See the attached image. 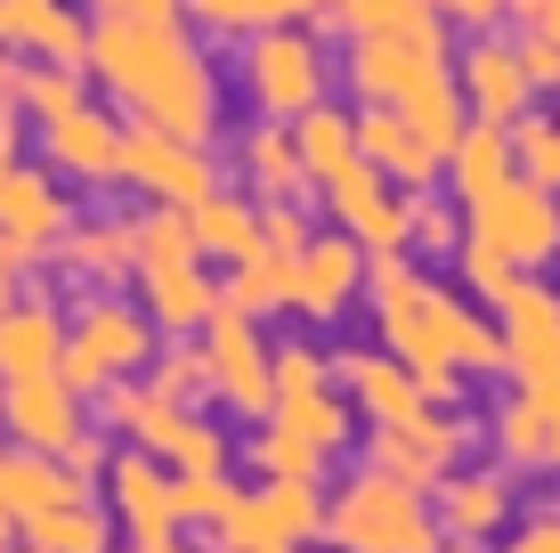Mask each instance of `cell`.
<instances>
[{"label":"cell","instance_id":"cell-1","mask_svg":"<svg viewBox=\"0 0 560 553\" xmlns=\"http://www.w3.org/2000/svg\"><path fill=\"white\" fill-rule=\"evenodd\" d=\"M82 73L106 90L114 106H130V123L147 130H179V139H211L220 123V82L211 57L187 42V25H139V16H98L90 25Z\"/></svg>","mask_w":560,"mask_h":553},{"label":"cell","instance_id":"cell-2","mask_svg":"<svg viewBox=\"0 0 560 553\" xmlns=\"http://www.w3.org/2000/svg\"><path fill=\"white\" fill-rule=\"evenodd\" d=\"M365 285H374V326L382 350L415 375L422 407H447L463 367H504V334L479 310H463L455 293H439L407 253H365Z\"/></svg>","mask_w":560,"mask_h":553},{"label":"cell","instance_id":"cell-3","mask_svg":"<svg viewBox=\"0 0 560 553\" xmlns=\"http://www.w3.org/2000/svg\"><path fill=\"white\" fill-rule=\"evenodd\" d=\"M130 228H139V269H130V285H139V310L154 318V334L163 342L203 334V318L220 310V277L203 269L196 237H187V212L147 204Z\"/></svg>","mask_w":560,"mask_h":553},{"label":"cell","instance_id":"cell-4","mask_svg":"<svg viewBox=\"0 0 560 553\" xmlns=\"http://www.w3.org/2000/svg\"><path fill=\"white\" fill-rule=\"evenodd\" d=\"M334 553H439L447 529L431 521V505H422V488L390 481V472H350V481L325 497V529H317Z\"/></svg>","mask_w":560,"mask_h":553},{"label":"cell","instance_id":"cell-5","mask_svg":"<svg viewBox=\"0 0 560 553\" xmlns=\"http://www.w3.org/2000/svg\"><path fill=\"white\" fill-rule=\"evenodd\" d=\"M154 318L139 301L122 293H82V310L66 318V358H57V375H66L82 399H98L106 383H122V375L154 367Z\"/></svg>","mask_w":560,"mask_h":553},{"label":"cell","instance_id":"cell-6","mask_svg":"<svg viewBox=\"0 0 560 553\" xmlns=\"http://www.w3.org/2000/svg\"><path fill=\"white\" fill-rule=\"evenodd\" d=\"M122 187H139L147 204H171V212H187V204L220 196V163H211L203 139H179V130L130 123V130H122Z\"/></svg>","mask_w":560,"mask_h":553},{"label":"cell","instance_id":"cell-7","mask_svg":"<svg viewBox=\"0 0 560 553\" xmlns=\"http://www.w3.org/2000/svg\"><path fill=\"white\" fill-rule=\"evenodd\" d=\"M203 375H211V399L228 415H268L277 407V375H268V342H260V318H244L236 301L203 318Z\"/></svg>","mask_w":560,"mask_h":553},{"label":"cell","instance_id":"cell-8","mask_svg":"<svg viewBox=\"0 0 560 553\" xmlns=\"http://www.w3.org/2000/svg\"><path fill=\"white\" fill-rule=\"evenodd\" d=\"M244 90H253V106L268 123H293L325 99V57L308 42V25H268L253 33V49H244Z\"/></svg>","mask_w":560,"mask_h":553},{"label":"cell","instance_id":"cell-9","mask_svg":"<svg viewBox=\"0 0 560 553\" xmlns=\"http://www.w3.org/2000/svg\"><path fill=\"white\" fill-rule=\"evenodd\" d=\"M471 237H479V244H495L512 269H536V261H552V253H560V196L512 171L495 196H479V204H471Z\"/></svg>","mask_w":560,"mask_h":553},{"label":"cell","instance_id":"cell-10","mask_svg":"<svg viewBox=\"0 0 560 553\" xmlns=\"http://www.w3.org/2000/svg\"><path fill=\"white\" fill-rule=\"evenodd\" d=\"M90 431V399L66 375H25V383H0V440L33 448V456H66Z\"/></svg>","mask_w":560,"mask_h":553},{"label":"cell","instance_id":"cell-11","mask_svg":"<svg viewBox=\"0 0 560 553\" xmlns=\"http://www.w3.org/2000/svg\"><path fill=\"white\" fill-rule=\"evenodd\" d=\"M66 228H73V204H66V187H57L49 163H16L9 180H0V244H9L25 269L57 261Z\"/></svg>","mask_w":560,"mask_h":553},{"label":"cell","instance_id":"cell-12","mask_svg":"<svg viewBox=\"0 0 560 553\" xmlns=\"http://www.w3.org/2000/svg\"><path fill=\"white\" fill-rule=\"evenodd\" d=\"M455 456H463V424L447 407H422V415H407V424H374V440H365V464L390 472V481H407V488H422V497L455 472Z\"/></svg>","mask_w":560,"mask_h":553},{"label":"cell","instance_id":"cell-13","mask_svg":"<svg viewBox=\"0 0 560 553\" xmlns=\"http://www.w3.org/2000/svg\"><path fill=\"white\" fill-rule=\"evenodd\" d=\"M495 334H504V367L528 391L560 383V293H552V285L512 277V293L495 301Z\"/></svg>","mask_w":560,"mask_h":553},{"label":"cell","instance_id":"cell-14","mask_svg":"<svg viewBox=\"0 0 560 553\" xmlns=\"http://www.w3.org/2000/svg\"><path fill=\"white\" fill-rule=\"evenodd\" d=\"M106 512L130 545H154V538H179V488H171V464L147 448H122L106 456Z\"/></svg>","mask_w":560,"mask_h":553},{"label":"cell","instance_id":"cell-15","mask_svg":"<svg viewBox=\"0 0 560 553\" xmlns=\"http://www.w3.org/2000/svg\"><path fill=\"white\" fill-rule=\"evenodd\" d=\"M325 204H334L341 237H358L365 253H407V187H390L365 155L325 187Z\"/></svg>","mask_w":560,"mask_h":553},{"label":"cell","instance_id":"cell-16","mask_svg":"<svg viewBox=\"0 0 560 553\" xmlns=\"http://www.w3.org/2000/svg\"><path fill=\"white\" fill-rule=\"evenodd\" d=\"M0 49H16L25 66H82L90 16L73 0H0Z\"/></svg>","mask_w":560,"mask_h":553},{"label":"cell","instance_id":"cell-17","mask_svg":"<svg viewBox=\"0 0 560 553\" xmlns=\"http://www.w3.org/2000/svg\"><path fill=\"white\" fill-rule=\"evenodd\" d=\"M42 163L57 180H82V187H114L122 180V123L98 106H73L66 123H42Z\"/></svg>","mask_w":560,"mask_h":553},{"label":"cell","instance_id":"cell-18","mask_svg":"<svg viewBox=\"0 0 560 553\" xmlns=\"http://www.w3.org/2000/svg\"><path fill=\"white\" fill-rule=\"evenodd\" d=\"M358 285H365V244L358 237H308L293 253V310L317 318V326H334L350 310Z\"/></svg>","mask_w":560,"mask_h":553},{"label":"cell","instance_id":"cell-19","mask_svg":"<svg viewBox=\"0 0 560 553\" xmlns=\"http://www.w3.org/2000/svg\"><path fill=\"white\" fill-rule=\"evenodd\" d=\"M358 155L374 163L390 187H407V196H422V187L447 171V155H439V147L422 139L398 106H365V114H358Z\"/></svg>","mask_w":560,"mask_h":553},{"label":"cell","instance_id":"cell-20","mask_svg":"<svg viewBox=\"0 0 560 553\" xmlns=\"http://www.w3.org/2000/svg\"><path fill=\"white\" fill-rule=\"evenodd\" d=\"M57 269L82 277L90 293H114V285L139 269V228H130V220H106V212L73 220V228H66V244H57Z\"/></svg>","mask_w":560,"mask_h":553},{"label":"cell","instance_id":"cell-21","mask_svg":"<svg viewBox=\"0 0 560 553\" xmlns=\"http://www.w3.org/2000/svg\"><path fill=\"white\" fill-rule=\"evenodd\" d=\"M66 358V318L42 293H16L0 310V383H25V375H57Z\"/></svg>","mask_w":560,"mask_h":553},{"label":"cell","instance_id":"cell-22","mask_svg":"<svg viewBox=\"0 0 560 553\" xmlns=\"http://www.w3.org/2000/svg\"><path fill=\"white\" fill-rule=\"evenodd\" d=\"M334 391H350L374 424H407V415H422L415 375L398 367L390 350H334Z\"/></svg>","mask_w":560,"mask_h":553},{"label":"cell","instance_id":"cell-23","mask_svg":"<svg viewBox=\"0 0 560 553\" xmlns=\"http://www.w3.org/2000/svg\"><path fill=\"white\" fill-rule=\"evenodd\" d=\"M455 90H463V106L479 114V123H520V106H528V73H520V49L504 42H471V57L455 66Z\"/></svg>","mask_w":560,"mask_h":553},{"label":"cell","instance_id":"cell-24","mask_svg":"<svg viewBox=\"0 0 560 553\" xmlns=\"http://www.w3.org/2000/svg\"><path fill=\"white\" fill-rule=\"evenodd\" d=\"M439 57H447V49L390 42V33H350V90L365 106H398V90H407L422 66H439Z\"/></svg>","mask_w":560,"mask_h":553},{"label":"cell","instance_id":"cell-25","mask_svg":"<svg viewBox=\"0 0 560 553\" xmlns=\"http://www.w3.org/2000/svg\"><path fill=\"white\" fill-rule=\"evenodd\" d=\"M66 497H90V481H73L57 456H33V448H0V512H9L16 529L33 521V512L66 505Z\"/></svg>","mask_w":560,"mask_h":553},{"label":"cell","instance_id":"cell-26","mask_svg":"<svg viewBox=\"0 0 560 553\" xmlns=\"http://www.w3.org/2000/svg\"><path fill=\"white\" fill-rule=\"evenodd\" d=\"M236 163H244V180H253V196L260 204H277V196H308V163H301V147H293V123H260V130H244L236 139Z\"/></svg>","mask_w":560,"mask_h":553},{"label":"cell","instance_id":"cell-27","mask_svg":"<svg viewBox=\"0 0 560 553\" xmlns=\"http://www.w3.org/2000/svg\"><path fill=\"white\" fill-rule=\"evenodd\" d=\"M447 171H455V196H463V212H471L479 196H495V187L512 180V130L504 123H463V139L447 147Z\"/></svg>","mask_w":560,"mask_h":553},{"label":"cell","instance_id":"cell-28","mask_svg":"<svg viewBox=\"0 0 560 553\" xmlns=\"http://www.w3.org/2000/svg\"><path fill=\"white\" fill-rule=\"evenodd\" d=\"M317 25H341V33H390V42L447 49V33H439V9H422V0H325Z\"/></svg>","mask_w":560,"mask_h":553},{"label":"cell","instance_id":"cell-29","mask_svg":"<svg viewBox=\"0 0 560 553\" xmlns=\"http://www.w3.org/2000/svg\"><path fill=\"white\" fill-rule=\"evenodd\" d=\"M187 237H196V253L203 261H244V253H260V204H244V196H203V204H187Z\"/></svg>","mask_w":560,"mask_h":553},{"label":"cell","instance_id":"cell-30","mask_svg":"<svg viewBox=\"0 0 560 553\" xmlns=\"http://www.w3.org/2000/svg\"><path fill=\"white\" fill-rule=\"evenodd\" d=\"M504 512H512V488L495 472H447L439 481V529L447 538H495Z\"/></svg>","mask_w":560,"mask_h":553},{"label":"cell","instance_id":"cell-31","mask_svg":"<svg viewBox=\"0 0 560 553\" xmlns=\"http://www.w3.org/2000/svg\"><path fill=\"white\" fill-rule=\"evenodd\" d=\"M398 114H407V123L422 130V139L439 147V155H447V147L463 139V123H471V106H463V90H455V73H447V57H439V66H422L407 90H398Z\"/></svg>","mask_w":560,"mask_h":553},{"label":"cell","instance_id":"cell-32","mask_svg":"<svg viewBox=\"0 0 560 553\" xmlns=\"http://www.w3.org/2000/svg\"><path fill=\"white\" fill-rule=\"evenodd\" d=\"M220 301H236L244 318H277V310H293V253L260 244V253L228 261V285H220Z\"/></svg>","mask_w":560,"mask_h":553},{"label":"cell","instance_id":"cell-33","mask_svg":"<svg viewBox=\"0 0 560 553\" xmlns=\"http://www.w3.org/2000/svg\"><path fill=\"white\" fill-rule=\"evenodd\" d=\"M293 147H301L308 180H317V187H334L341 171L358 163V123H350L341 106H325V99H317L308 114H293Z\"/></svg>","mask_w":560,"mask_h":553},{"label":"cell","instance_id":"cell-34","mask_svg":"<svg viewBox=\"0 0 560 553\" xmlns=\"http://www.w3.org/2000/svg\"><path fill=\"white\" fill-rule=\"evenodd\" d=\"M25 545H42V553H114V512H98L90 497H66V505H49V512L25 521Z\"/></svg>","mask_w":560,"mask_h":553},{"label":"cell","instance_id":"cell-35","mask_svg":"<svg viewBox=\"0 0 560 553\" xmlns=\"http://www.w3.org/2000/svg\"><path fill=\"white\" fill-rule=\"evenodd\" d=\"M268 415H277V424H293L301 440H308V448H325V456L350 448V399H334V383H317V391H284Z\"/></svg>","mask_w":560,"mask_h":553},{"label":"cell","instance_id":"cell-36","mask_svg":"<svg viewBox=\"0 0 560 553\" xmlns=\"http://www.w3.org/2000/svg\"><path fill=\"white\" fill-rule=\"evenodd\" d=\"M73 106H90V73L82 66H25V82H16V114H25L33 130L66 123Z\"/></svg>","mask_w":560,"mask_h":553},{"label":"cell","instance_id":"cell-37","mask_svg":"<svg viewBox=\"0 0 560 553\" xmlns=\"http://www.w3.org/2000/svg\"><path fill=\"white\" fill-rule=\"evenodd\" d=\"M154 399H179V407H196V399H211V375H203V342L179 334V342H154Z\"/></svg>","mask_w":560,"mask_h":553},{"label":"cell","instance_id":"cell-38","mask_svg":"<svg viewBox=\"0 0 560 553\" xmlns=\"http://www.w3.org/2000/svg\"><path fill=\"white\" fill-rule=\"evenodd\" d=\"M253 464L268 481H317L325 472V448H308L293 424H277V415H260V440H253Z\"/></svg>","mask_w":560,"mask_h":553},{"label":"cell","instance_id":"cell-39","mask_svg":"<svg viewBox=\"0 0 560 553\" xmlns=\"http://www.w3.org/2000/svg\"><path fill=\"white\" fill-rule=\"evenodd\" d=\"M260 505H268V521H277V538L284 545H308L325 529V497H317V481H268L260 488Z\"/></svg>","mask_w":560,"mask_h":553},{"label":"cell","instance_id":"cell-40","mask_svg":"<svg viewBox=\"0 0 560 553\" xmlns=\"http://www.w3.org/2000/svg\"><path fill=\"white\" fill-rule=\"evenodd\" d=\"M495 448H504V464H545V399L536 391H520L495 415Z\"/></svg>","mask_w":560,"mask_h":553},{"label":"cell","instance_id":"cell-41","mask_svg":"<svg viewBox=\"0 0 560 553\" xmlns=\"http://www.w3.org/2000/svg\"><path fill=\"white\" fill-rule=\"evenodd\" d=\"M512 171L560 196V123H528V114H520L512 123Z\"/></svg>","mask_w":560,"mask_h":553},{"label":"cell","instance_id":"cell-42","mask_svg":"<svg viewBox=\"0 0 560 553\" xmlns=\"http://www.w3.org/2000/svg\"><path fill=\"white\" fill-rule=\"evenodd\" d=\"M268 375H277V399L284 391H317V383H334V358L293 334V342H268Z\"/></svg>","mask_w":560,"mask_h":553},{"label":"cell","instance_id":"cell-43","mask_svg":"<svg viewBox=\"0 0 560 553\" xmlns=\"http://www.w3.org/2000/svg\"><path fill=\"white\" fill-rule=\"evenodd\" d=\"M455 269H463V285H471L479 301H504L512 293V261L495 253V244H479L471 228H463V244H455Z\"/></svg>","mask_w":560,"mask_h":553},{"label":"cell","instance_id":"cell-44","mask_svg":"<svg viewBox=\"0 0 560 553\" xmlns=\"http://www.w3.org/2000/svg\"><path fill=\"white\" fill-rule=\"evenodd\" d=\"M171 488H179V529H196V521H220V512L236 505L228 472H171Z\"/></svg>","mask_w":560,"mask_h":553},{"label":"cell","instance_id":"cell-45","mask_svg":"<svg viewBox=\"0 0 560 553\" xmlns=\"http://www.w3.org/2000/svg\"><path fill=\"white\" fill-rule=\"evenodd\" d=\"M407 244H415V253H455V244H463V220H455V204H431V196H415V204H407Z\"/></svg>","mask_w":560,"mask_h":553},{"label":"cell","instance_id":"cell-46","mask_svg":"<svg viewBox=\"0 0 560 553\" xmlns=\"http://www.w3.org/2000/svg\"><path fill=\"white\" fill-rule=\"evenodd\" d=\"M179 16H196V25L220 33V42H228V33H260V9H253V0H179Z\"/></svg>","mask_w":560,"mask_h":553},{"label":"cell","instance_id":"cell-47","mask_svg":"<svg viewBox=\"0 0 560 553\" xmlns=\"http://www.w3.org/2000/svg\"><path fill=\"white\" fill-rule=\"evenodd\" d=\"M260 244H277V253H301V244H308V212H301V196L260 204Z\"/></svg>","mask_w":560,"mask_h":553},{"label":"cell","instance_id":"cell-48","mask_svg":"<svg viewBox=\"0 0 560 553\" xmlns=\"http://www.w3.org/2000/svg\"><path fill=\"white\" fill-rule=\"evenodd\" d=\"M520 73H528V90H560V42L552 33H528V42H520Z\"/></svg>","mask_w":560,"mask_h":553},{"label":"cell","instance_id":"cell-49","mask_svg":"<svg viewBox=\"0 0 560 553\" xmlns=\"http://www.w3.org/2000/svg\"><path fill=\"white\" fill-rule=\"evenodd\" d=\"M253 9H260V33H268V25H317L325 0H253Z\"/></svg>","mask_w":560,"mask_h":553},{"label":"cell","instance_id":"cell-50","mask_svg":"<svg viewBox=\"0 0 560 553\" xmlns=\"http://www.w3.org/2000/svg\"><path fill=\"white\" fill-rule=\"evenodd\" d=\"M98 16H139V25H171L179 16V0H90Z\"/></svg>","mask_w":560,"mask_h":553},{"label":"cell","instance_id":"cell-51","mask_svg":"<svg viewBox=\"0 0 560 553\" xmlns=\"http://www.w3.org/2000/svg\"><path fill=\"white\" fill-rule=\"evenodd\" d=\"M439 16H455V25H471V33H488L495 16H512V0H439Z\"/></svg>","mask_w":560,"mask_h":553},{"label":"cell","instance_id":"cell-52","mask_svg":"<svg viewBox=\"0 0 560 553\" xmlns=\"http://www.w3.org/2000/svg\"><path fill=\"white\" fill-rule=\"evenodd\" d=\"M16 82H25V57L0 49V114H16Z\"/></svg>","mask_w":560,"mask_h":553},{"label":"cell","instance_id":"cell-53","mask_svg":"<svg viewBox=\"0 0 560 553\" xmlns=\"http://www.w3.org/2000/svg\"><path fill=\"white\" fill-rule=\"evenodd\" d=\"M16 293H25V261H16V253H9V244H0V310H9V301H16Z\"/></svg>","mask_w":560,"mask_h":553},{"label":"cell","instance_id":"cell-54","mask_svg":"<svg viewBox=\"0 0 560 553\" xmlns=\"http://www.w3.org/2000/svg\"><path fill=\"white\" fill-rule=\"evenodd\" d=\"M25 163V147H16V114H0V180Z\"/></svg>","mask_w":560,"mask_h":553},{"label":"cell","instance_id":"cell-55","mask_svg":"<svg viewBox=\"0 0 560 553\" xmlns=\"http://www.w3.org/2000/svg\"><path fill=\"white\" fill-rule=\"evenodd\" d=\"M536 545H545V553H560V512H545V521H536Z\"/></svg>","mask_w":560,"mask_h":553},{"label":"cell","instance_id":"cell-56","mask_svg":"<svg viewBox=\"0 0 560 553\" xmlns=\"http://www.w3.org/2000/svg\"><path fill=\"white\" fill-rule=\"evenodd\" d=\"M130 553H187L179 538H154V545H130Z\"/></svg>","mask_w":560,"mask_h":553},{"label":"cell","instance_id":"cell-57","mask_svg":"<svg viewBox=\"0 0 560 553\" xmlns=\"http://www.w3.org/2000/svg\"><path fill=\"white\" fill-rule=\"evenodd\" d=\"M439 553H479V538H439Z\"/></svg>","mask_w":560,"mask_h":553},{"label":"cell","instance_id":"cell-58","mask_svg":"<svg viewBox=\"0 0 560 553\" xmlns=\"http://www.w3.org/2000/svg\"><path fill=\"white\" fill-rule=\"evenodd\" d=\"M545 33H552V42H560V0H545Z\"/></svg>","mask_w":560,"mask_h":553},{"label":"cell","instance_id":"cell-59","mask_svg":"<svg viewBox=\"0 0 560 553\" xmlns=\"http://www.w3.org/2000/svg\"><path fill=\"white\" fill-rule=\"evenodd\" d=\"M16 545V521H9V512H0V553H9Z\"/></svg>","mask_w":560,"mask_h":553},{"label":"cell","instance_id":"cell-60","mask_svg":"<svg viewBox=\"0 0 560 553\" xmlns=\"http://www.w3.org/2000/svg\"><path fill=\"white\" fill-rule=\"evenodd\" d=\"M512 553H545V545H536V529H528V538H520V545H512Z\"/></svg>","mask_w":560,"mask_h":553},{"label":"cell","instance_id":"cell-61","mask_svg":"<svg viewBox=\"0 0 560 553\" xmlns=\"http://www.w3.org/2000/svg\"><path fill=\"white\" fill-rule=\"evenodd\" d=\"M9 553H42V545H9Z\"/></svg>","mask_w":560,"mask_h":553},{"label":"cell","instance_id":"cell-62","mask_svg":"<svg viewBox=\"0 0 560 553\" xmlns=\"http://www.w3.org/2000/svg\"><path fill=\"white\" fill-rule=\"evenodd\" d=\"M0 448H9V440H0Z\"/></svg>","mask_w":560,"mask_h":553}]
</instances>
